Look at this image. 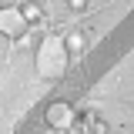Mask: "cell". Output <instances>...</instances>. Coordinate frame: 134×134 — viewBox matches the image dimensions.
<instances>
[{
  "label": "cell",
  "instance_id": "cell-1",
  "mask_svg": "<svg viewBox=\"0 0 134 134\" xmlns=\"http://www.w3.org/2000/svg\"><path fill=\"white\" fill-rule=\"evenodd\" d=\"M67 60H70L67 44H64V40H57V37H47V40L40 44V50H37V74L57 81V77H64V74H67Z\"/></svg>",
  "mask_w": 134,
  "mask_h": 134
},
{
  "label": "cell",
  "instance_id": "cell-8",
  "mask_svg": "<svg viewBox=\"0 0 134 134\" xmlns=\"http://www.w3.org/2000/svg\"><path fill=\"white\" fill-rule=\"evenodd\" d=\"M74 134H91V124L87 121H74Z\"/></svg>",
  "mask_w": 134,
  "mask_h": 134
},
{
  "label": "cell",
  "instance_id": "cell-7",
  "mask_svg": "<svg viewBox=\"0 0 134 134\" xmlns=\"http://www.w3.org/2000/svg\"><path fill=\"white\" fill-rule=\"evenodd\" d=\"M67 7H70L74 14H81V10H87V0H67Z\"/></svg>",
  "mask_w": 134,
  "mask_h": 134
},
{
  "label": "cell",
  "instance_id": "cell-6",
  "mask_svg": "<svg viewBox=\"0 0 134 134\" xmlns=\"http://www.w3.org/2000/svg\"><path fill=\"white\" fill-rule=\"evenodd\" d=\"M91 134H107V124H104L100 117H94V121H91Z\"/></svg>",
  "mask_w": 134,
  "mask_h": 134
},
{
  "label": "cell",
  "instance_id": "cell-3",
  "mask_svg": "<svg viewBox=\"0 0 134 134\" xmlns=\"http://www.w3.org/2000/svg\"><path fill=\"white\" fill-rule=\"evenodd\" d=\"M0 27H3V34H7V37H20L30 24H27V17L20 14V7H7V10H3V17H0Z\"/></svg>",
  "mask_w": 134,
  "mask_h": 134
},
{
  "label": "cell",
  "instance_id": "cell-2",
  "mask_svg": "<svg viewBox=\"0 0 134 134\" xmlns=\"http://www.w3.org/2000/svg\"><path fill=\"white\" fill-rule=\"evenodd\" d=\"M74 107L70 104H64V100H54L47 107V124L54 127V131H67V127H74Z\"/></svg>",
  "mask_w": 134,
  "mask_h": 134
},
{
  "label": "cell",
  "instance_id": "cell-5",
  "mask_svg": "<svg viewBox=\"0 0 134 134\" xmlns=\"http://www.w3.org/2000/svg\"><path fill=\"white\" fill-rule=\"evenodd\" d=\"M20 14L27 17V24H40V20H44V10H40V3H37V0H24V3H20Z\"/></svg>",
  "mask_w": 134,
  "mask_h": 134
},
{
  "label": "cell",
  "instance_id": "cell-4",
  "mask_svg": "<svg viewBox=\"0 0 134 134\" xmlns=\"http://www.w3.org/2000/svg\"><path fill=\"white\" fill-rule=\"evenodd\" d=\"M64 44H67V50H70V54H84V47H87V34H84L81 27H74V30L64 37Z\"/></svg>",
  "mask_w": 134,
  "mask_h": 134
}]
</instances>
